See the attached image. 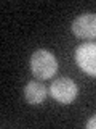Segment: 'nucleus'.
<instances>
[{
  "mask_svg": "<svg viewBox=\"0 0 96 129\" xmlns=\"http://www.w3.org/2000/svg\"><path fill=\"white\" fill-rule=\"evenodd\" d=\"M30 71L38 79H50L58 71V60L51 52L45 48H38L32 53L30 60Z\"/></svg>",
  "mask_w": 96,
  "mask_h": 129,
  "instance_id": "1",
  "label": "nucleus"
},
{
  "mask_svg": "<svg viewBox=\"0 0 96 129\" xmlns=\"http://www.w3.org/2000/svg\"><path fill=\"white\" fill-rule=\"evenodd\" d=\"M50 94L54 100H58L59 103L67 105L72 103L75 100V97L78 94V87L69 78H58L56 81H53L50 86Z\"/></svg>",
  "mask_w": 96,
  "mask_h": 129,
  "instance_id": "2",
  "label": "nucleus"
},
{
  "mask_svg": "<svg viewBox=\"0 0 96 129\" xmlns=\"http://www.w3.org/2000/svg\"><path fill=\"white\" fill-rule=\"evenodd\" d=\"M75 61L86 74L96 76V44L86 42L78 45L75 50Z\"/></svg>",
  "mask_w": 96,
  "mask_h": 129,
  "instance_id": "3",
  "label": "nucleus"
},
{
  "mask_svg": "<svg viewBox=\"0 0 96 129\" xmlns=\"http://www.w3.org/2000/svg\"><path fill=\"white\" fill-rule=\"evenodd\" d=\"M72 31L75 36L83 39H93L96 37V15L93 13H83L77 16L72 23Z\"/></svg>",
  "mask_w": 96,
  "mask_h": 129,
  "instance_id": "4",
  "label": "nucleus"
},
{
  "mask_svg": "<svg viewBox=\"0 0 96 129\" xmlns=\"http://www.w3.org/2000/svg\"><path fill=\"white\" fill-rule=\"evenodd\" d=\"M50 89H46L42 82H37V81H30L26 87H24V97L30 105H38L45 100L46 92Z\"/></svg>",
  "mask_w": 96,
  "mask_h": 129,
  "instance_id": "5",
  "label": "nucleus"
},
{
  "mask_svg": "<svg viewBox=\"0 0 96 129\" xmlns=\"http://www.w3.org/2000/svg\"><path fill=\"white\" fill-rule=\"evenodd\" d=\"M86 127H88V129H96V115H94V116H91V118L88 119Z\"/></svg>",
  "mask_w": 96,
  "mask_h": 129,
  "instance_id": "6",
  "label": "nucleus"
}]
</instances>
